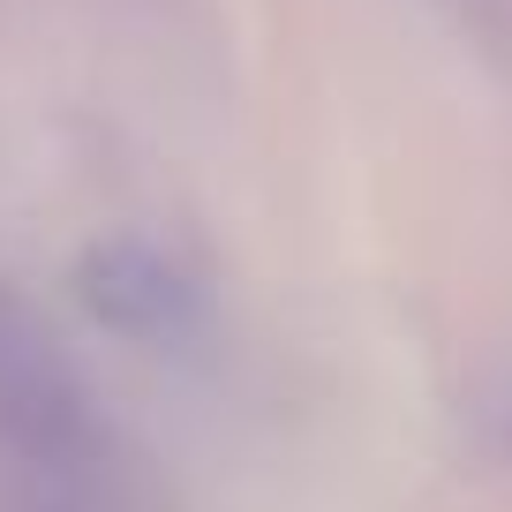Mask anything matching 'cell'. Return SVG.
I'll list each match as a JSON object with an SVG mask.
<instances>
[{"label": "cell", "mask_w": 512, "mask_h": 512, "mask_svg": "<svg viewBox=\"0 0 512 512\" xmlns=\"http://www.w3.org/2000/svg\"><path fill=\"white\" fill-rule=\"evenodd\" d=\"M0 452L68 497L113 482V430L61 332L0 279Z\"/></svg>", "instance_id": "6da1fadb"}, {"label": "cell", "mask_w": 512, "mask_h": 512, "mask_svg": "<svg viewBox=\"0 0 512 512\" xmlns=\"http://www.w3.org/2000/svg\"><path fill=\"white\" fill-rule=\"evenodd\" d=\"M83 294H91V309L113 332H136V339H174L181 317H189V287L166 272V256L144 249V241L91 249L83 256Z\"/></svg>", "instance_id": "7a4b0ae2"}]
</instances>
